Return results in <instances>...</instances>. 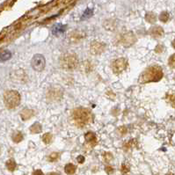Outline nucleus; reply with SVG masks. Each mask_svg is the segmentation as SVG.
Wrapping results in <instances>:
<instances>
[{"mask_svg": "<svg viewBox=\"0 0 175 175\" xmlns=\"http://www.w3.org/2000/svg\"><path fill=\"white\" fill-rule=\"evenodd\" d=\"M163 76H164V73H163L162 68L157 65H153L146 69L142 73L139 81L143 84L151 83V82H157L161 80Z\"/></svg>", "mask_w": 175, "mask_h": 175, "instance_id": "obj_1", "label": "nucleus"}, {"mask_svg": "<svg viewBox=\"0 0 175 175\" xmlns=\"http://www.w3.org/2000/svg\"><path fill=\"white\" fill-rule=\"evenodd\" d=\"M72 118H73L75 124L78 127L83 128L91 122L93 116H92L91 112L88 109L84 108V107H78L73 111Z\"/></svg>", "mask_w": 175, "mask_h": 175, "instance_id": "obj_2", "label": "nucleus"}, {"mask_svg": "<svg viewBox=\"0 0 175 175\" xmlns=\"http://www.w3.org/2000/svg\"><path fill=\"white\" fill-rule=\"evenodd\" d=\"M59 62H60V66L63 70L68 71H74L78 66V57L74 54H71V53L62 55L60 57Z\"/></svg>", "mask_w": 175, "mask_h": 175, "instance_id": "obj_3", "label": "nucleus"}, {"mask_svg": "<svg viewBox=\"0 0 175 175\" xmlns=\"http://www.w3.org/2000/svg\"><path fill=\"white\" fill-rule=\"evenodd\" d=\"M20 102V95L19 93L12 91L7 92L5 94V103L9 107H15Z\"/></svg>", "mask_w": 175, "mask_h": 175, "instance_id": "obj_4", "label": "nucleus"}, {"mask_svg": "<svg viewBox=\"0 0 175 175\" xmlns=\"http://www.w3.org/2000/svg\"><path fill=\"white\" fill-rule=\"evenodd\" d=\"M31 64L32 67L35 71H42L43 69L45 68V64H46V60L45 57L42 55L36 54L34 56V57L31 61Z\"/></svg>", "mask_w": 175, "mask_h": 175, "instance_id": "obj_5", "label": "nucleus"}, {"mask_svg": "<svg viewBox=\"0 0 175 175\" xmlns=\"http://www.w3.org/2000/svg\"><path fill=\"white\" fill-rule=\"evenodd\" d=\"M62 89L59 86H53L47 92V98L50 101H58L62 97Z\"/></svg>", "mask_w": 175, "mask_h": 175, "instance_id": "obj_6", "label": "nucleus"}, {"mask_svg": "<svg viewBox=\"0 0 175 175\" xmlns=\"http://www.w3.org/2000/svg\"><path fill=\"white\" fill-rule=\"evenodd\" d=\"M128 66V62L127 60L125 58H118L115 60L111 65L112 71H114V73L115 74H120L121 72H123L126 68Z\"/></svg>", "mask_w": 175, "mask_h": 175, "instance_id": "obj_7", "label": "nucleus"}, {"mask_svg": "<svg viewBox=\"0 0 175 175\" xmlns=\"http://www.w3.org/2000/svg\"><path fill=\"white\" fill-rule=\"evenodd\" d=\"M106 49V45L102 42H99V41H93L92 42L91 46H90V50L91 53L93 55H99L102 52H104Z\"/></svg>", "mask_w": 175, "mask_h": 175, "instance_id": "obj_8", "label": "nucleus"}, {"mask_svg": "<svg viewBox=\"0 0 175 175\" xmlns=\"http://www.w3.org/2000/svg\"><path fill=\"white\" fill-rule=\"evenodd\" d=\"M136 37L132 33H128L122 36L121 42L122 43V45L124 47H130L131 45H133L136 42Z\"/></svg>", "mask_w": 175, "mask_h": 175, "instance_id": "obj_9", "label": "nucleus"}, {"mask_svg": "<svg viewBox=\"0 0 175 175\" xmlns=\"http://www.w3.org/2000/svg\"><path fill=\"white\" fill-rule=\"evenodd\" d=\"M85 139L92 146L95 145V143H97V138H96V136H95V134L93 132H88V133H86L85 136Z\"/></svg>", "mask_w": 175, "mask_h": 175, "instance_id": "obj_10", "label": "nucleus"}, {"mask_svg": "<svg viewBox=\"0 0 175 175\" xmlns=\"http://www.w3.org/2000/svg\"><path fill=\"white\" fill-rule=\"evenodd\" d=\"M66 29V26H63V25H61V24H58L57 26H55L53 27V30H52V34L56 36H59L60 35H62Z\"/></svg>", "mask_w": 175, "mask_h": 175, "instance_id": "obj_11", "label": "nucleus"}, {"mask_svg": "<svg viewBox=\"0 0 175 175\" xmlns=\"http://www.w3.org/2000/svg\"><path fill=\"white\" fill-rule=\"evenodd\" d=\"M151 35L155 37V38H159V37H162L164 35V30L159 27V26H155V27H152L151 30Z\"/></svg>", "mask_w": 175, "mask_h": 175, "instance_id": "obj_12", "label": "nucleus"}, {"mask_svg": "<svg viewBox=\"0 0 175 175\" xmlns=\"http://www.w3.org/2000/svg\"><path fill=\"white\" fill-rule=\"evenodd\" d=\"M34 110L32 109H24L22 112H21V118L24 120V121H26L28 119H30L31 117L34 115Z\"/></svg>", "mask_w": 175, "mask_h": 175, "instance_id": "obj_13", "label": "nucleus"}, {"mask_svg": "<svg viewBox=\"0 0 175 175\" xmlns=\"http://www.w3.org/2000/svg\"><path fill=\"white\" fill-rule=\"evenodd\" d=\"M76 169H77V167H76L73 164H71V163H70V164H67V165H65V167H64L65 173L69 175L74 174L75 172H76Z\"/></svg>", "mask_w": 175, "mask_h": 175, "instance_id": "obj_14", "label": "nucleus"}, {"mask_svg": "<svg viewBox=\"0 0 175 175\" xmlns=\"http://www.w3.org/2000/svg\"><path fill=\"white\" fill-rule=\"evenodd\" d=\"M42 130V128H41V125L40 124L39 122H35V124H33L30 128V131L34 134H38V133H40Z\"/></svg>", "mask_w": 175, "mask_h": 175, "instance_id": "obj_15", "label": "nucleus"}, {"mask_svg": "<svg viewBox=\"0 0 175 175\" xmlns=\"http://www.w3.org/2000/svg\"><path fill=\"white\" fill-rule=\"evenodd\" d=\"M12 57V53L9 50H4L0 54V62H5Z\"/></svg>", "mask_w": 175, "mask_h": 175, "instance_id": "obj_16", "label": "nucleus"}, {"mask_svg": "<svg viewBox=\"0 0 175 175\" xmlns=\"http://www.w3.org/2000/svg\"><path fill=\"white\" fill-rule=\"evenodd\" d=\"M52 139H53V135L51 133H46L42 136V141L46 144H49L52 142Z\"/></svg>", "mask_w": 175, "mask_h": 175, "instance_id": "obj_17", "label": "nucleus"}, {"mask_svg": "<svg viewBox=\"0 0 175 175\" xmlns=\"http://www.w3.org/2000/svg\"><path fill=\"white\" fill-rule=\"evenodd\" d=\"M58 158H59V153H57V152H53V153H51L50 155L49 156V161H50V162L57 161Z\"/></svg>", "mask_w": 175, "mask_h": 175, "instance_id": "obj_18", "label": "nucleus"}, {"mask_svg": "<svg viewBox=\"0 0 175 175\" xmlns=\"http://www.w3.org/2000/svg\"><path fill=\"white\" fill-rule=\"evenodd\" d=\"M168 65L171 68H175V54L172 55L168 60Z\"/></svg>", "mask_w": 175, "mask_h": 175, "instance_id": "obj_19", "label": "nucleus"}, {"mask_svg": "<svg viewBox=\"0 0 175 175\" xmlns=\"http://www.w3.org/2000/svg\"><path fill=\"white\" fill-rule=\"evenodd\" d=\"M103 157H104L106 162H109L113 159V154L110 153V152H105L104 155H103Z\"/></svg>", "mask_w": 175, "mask_h": 175, "instance_id": "obj_20", "label": "nucleus"}, {"mask_svg": "<svg viewBox=\"0 0 175 175\" xmlns=\"http://www.w3.org/2000/svg\"><path fill=\"white\" fill-rule=\"evenodd\" d=\"M7 166H8V168H9L10 171H13L16 168V164L13 161H9L7 163Z\"/></svg>", "mask_w": 175, "mask_h": 175, "instance_id": "obj_21", "label": "nucleus"}, {"mask_svg": "<svg viewBox=\"0 0 175 175\" xmlns=\"http://www.w3.org/2000/svg\"><path fill=\"white\" fill-rule=\"evenodd\" d=\"M167 99L172 103L174 107H175V94H167Z\"/></svg>", "mask_w": 175, "mask_h": 175, "instance_id": "obj_22", "label": "nucleus"}, {"mask_svg": "<svg viewBox=\"0 0 175 175\" xmlns=\"http://www.w3.org/2000/svg\"><path fill=\"white\" fill-rule=\"evenodd\" d=\"M92 14H93V10H89V9H87V10L85 11V12L84 13V15H83L82 19L84 20V19H86V18H88V17H91V16H92Z\"/></svg>", "mask_w": 175, "mask_h": 175, "instance_id": "obj_23", "label": "nucleus"}, {"mask_svg": "<svg viewBox=\"0 0 175 175\" xmlns=\"http://www.w3.org/2000/svg\"><path fill=\"white\" fill-rule=\"evenodd\" d=\"M16 135H17V136H16V137H15V136L13 137V140H14L16 143H19V142H20V141L23 139V136H22V134H21L20 132L17 133Z\"/></svg>", "mask_w": 175, "mask_h": 175, "instance_id": "obj_24", "label": "nucleus"}, {"mask_svg": "<svg viewBox=\"0 0 175 175\" xmlns=\"http://www.w3.org/2000/svg\"><path fill=\"white\" fill-rule=\"evenodd\" d=\"M168 20V13L167 12H163L160 16V20H162L163 22H166Z\"/></svg>", "mask_w": 175, "mask_h": 175, "instance_id": "obj_25", "label": "nucleus"}, {"mask_svg": "<svg viewBox=\"0 0 175 175\" xmlns=\"http://www.w3.org/2000/svg\"><path fill=\"white\" fill-rule=\"evenodd\" d=\"M129 168L126 165H122V166H121V172H122V174H128L129 173Z\"/></svg>", "mask_w": 175, "mask_h": 175, "instance_id": "obj_26", "label": "nucleus"}, {"mask_svg": "<svg viewBox=\"0 0 175 175\" xmlns=\"http://www.w3.org/2000/svg\"><path fill=\"white\" fill-rule=\"evenodd\" d=\"M163 50H164V47H163L162 45H157V46L156 47V53H161V52H163Z\"/></svg>", "mask_w": 175, "mask_h": 175, "instance_id": "obj_27", "label": "nucleus"}, {"mask_svg": "<svg viewBox=\"0 0 175 175\" xmlns=\"http://www.w3.org/2000/svg\"><path fill=\"white\" fill-rule=\"evenodd\" d=\"M106 172H107V174H113V173H114V169H113V167H111V166H107V167H106Z\"/></svg>", "mask_w": 175, "mask_h": 175, "instance_id": "obj_28", "label": "nucleus"}, {"mask_svg": "<svg viewBox=\"0 0 175 175\" xmlns=\"http://www.w3.org/2000/svg\"><path fill=\"white\" fill-rule=\"evenodd\" d=\"M77 160H78V162L79 164H83L85 162V157L83 156H78Z\"/></svg>", "mask_w": 175, "mask_h": 175, "instance_id": "obj_29", "label": "nucleus"}, {"mask_svg": "<svg viewBox=\"0 0 175 175\" xmlns=\"http://www.w3.org/2000/svg\"><path fill=\"white\" fill-rule=\"evenodd\" d=\"M34 175H44L41 170H35L34 172Z\"/></svg>", "mask_w": 175, "mask_h": 175, "instance_id": "obj_30", "label": "nucleus"}, {"mask_svg": "<svg viewBox=\"0 0 175 175\" xmlns=\"http://www.w3.org/2000/svg\"><path fill=\"white\" fill-rule=\"evenodd\" d=\"M172 45H173V47H174V48L175 49V39L174 40V41L172 42Z\"/></svg>", "mask_w": 175, "mask_h": 175, "instance_id": "obj_31", "label": "nucleus"}, {"mask_svg": "<svg viewBox=\"0 0 175 175\" xmlns=\"http://www.w3.org/2000/svg\"><path fill=\"white\" fill-rule=\"evenodd\" d=\"M48 175H58L57 173H50V174H49Z\"/></svg>", "mask_w": 175, "mask_h": 175, "instance_id": "obj_32", "label": "nucleus"}]
</instances>
